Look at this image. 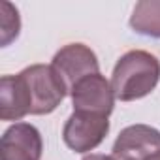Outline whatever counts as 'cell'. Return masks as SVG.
Returning <instances> with one entry per match:
<instances>
[{
    "mask_svg": "<svg viewBox=\"0 0 160 160\" xmlns=\"http://www.w3.org/2000/svg\"><path fill=\"white\" fill-rule=\"evenodd\" d=\"M68 87L51 64H32L17 75L0 79V117L19 121L25 115H47L66 98Z\"/></svg>",
    "mask_w": 160,
    "mask_h": 160,
    "instance_id": "obj_1",
    "label": "cell"
},
{
    "mask_svg": "<svg viewBox=\"0 0 160 160\" xmlns=\"http://www.w3.org/2000/svg\"><path fill=\"white\" fill-rule=\"evenodd\" d=\"M160 79V62L154 55L134 49L124 53L111 73V89L117 100L134 102L154 91Z\"/></svg>",
    "mask_w": 160,
    "mask_h": 160,
    "instance_id": "obj_2",
    "label": "cell"
},
{
    "mask_svg": "<svg viewBox=\"0 0 160 160\" xmlns=\"http://www.w3.org/2000/svg\"><path fill=\"white\" fill-rule=\"evenodd\" d=\"M108 132H109L108 117L73 111L64 124L62 139L75 152H89L104 141Z\"/></svg>",
    "mask_w": 160,
    "mask_h": 160,
    "instance_id": "obj_3",
    "label": "cell"
},
{
    "mask_svg": "<svg viewBox=\"0 0 160 160\" xmlns=\"http://www.w3.org/2000/svg\"><path fill=\"white\" fill-rule=\"evenodd\" d=\"M70 96H72L73 111H81V113L109 117L115 106V94L111 83L102 73H92L83 77L79 83L73 85Z\"/></svg>",
    "mask_w": 160,
    "mask_h": 160,
    "instance_id": "obj_4",
    "label": "cell"
},
{
    "mask_svg": "<svg viewBox=\"0 0 160 160\" xmlns=\"http://www.w3.org/2000/svg\"><path fill=\"white\" fill-rule=\"evenodd\" d=\"M117 160H160V132L147 124L126 126L113 145Z\"/></svg>",
    "mask_w": 160,
    "mask_h": 160,
    "instance_id": "obj_5",
    "label": "cell"
},
{
    "mask_svg": "<svg viewBox=\"0 0 160 160\" xmlns=\"http://www.w3.org/2000/svg\"><path fill=\"white\" fill-rule=\"evenodd\" d=\"M51 66L58 72V75L64 79L68 87V92L73 89L75 83H79L83 77L100 73V64L91 47L85 43H68L57 55L53 57Z\"/></svg>",
    "mask_w": 160,
    "mask_h": 160,
    "instance_id": "obj_6",
    "label": "cell"
},
{
    "mask_svg": "<svg viewBox=\"0 0 160 160\" xmlns=\"http://www.w3.org/2000/svg\"><path fill=\"white\" fill-rule=\"evenodd\" d=\"M42 151V136L28 122H15L0 139V160H40Z\"/></svg>",
    "mask_w": 160,
    "mask_h": 160,
    "instance_id": "obj_7",
    "label": "cell"
},
{
    "mask_svg": "<svg viewBox=\"0 0 160 160\" xmlns=\"http://www.w3.org/2000/svg\"><path fill=\"white\" fill-rule=\"evenodd\" d=\"M130 27L138 34L160 38V0L138 2L130 17Z\"/></svg>",
    "mask_w": 160,
    "mask_h": 160,
    "instance_id": "obj_8",
    "label": "cell"
},
{
    "mask_svg": "<svg viewBox=\"0 0 160 160\" xmlns=\"http://www.w3.org/2000/svg\"><path fill=\"white\" fill-rule=\"evenodd\" d=\"M83 160H117V158L109 154H87Z\"/></svg>",
    "mask_w": 160,
    "mask_h": 160,
    "instance_id": "obj_9",
    "label": "cell"
}]
</instances>
